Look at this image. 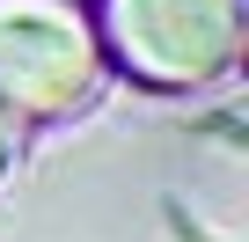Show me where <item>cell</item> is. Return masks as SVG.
Listing matches in <instances>:
<instances>
[{"instance_id": "obj_3", "label": "cell", "mask_w": 249, "mask_h": 242, "mask_svg": "<svg viewBox=\"0 0 249 242\" xmlns=\"http://www.w3.org/2000/svg\"><path fill=\"white\" fill-rule=\"evenodd\" d=\"M8 162H15V117H0V176H8Z\"/></svg>"}, {"instance_id": "obj_2", "label": "cell", "mask_w": 249, "mask_h": 242, "mask_svg": "<svg viewBox=\"0 0 249 242\" xmlns=\"http://www.w3.org/2000/svg\"><path fill=\"white\" fill-rule=\"evenodd\" d=\"M95 88L103 44L88 0H0V117H66Z\"/></svg>"}, {"instance_id": "obj_1", "label": "cell", "mask_w": 249, "mask_h": 242, "mask_svg": "<svg viewBox=\"0 0 249 242\" xmlns=\"http://www.w3.org/2000/svg\"><path fill=\"white\" fill-rule=\"evenodd\" d=\"M103 66L132 88L191 95L242 66V0H88Z\"/></svg>"}]
</instances>
